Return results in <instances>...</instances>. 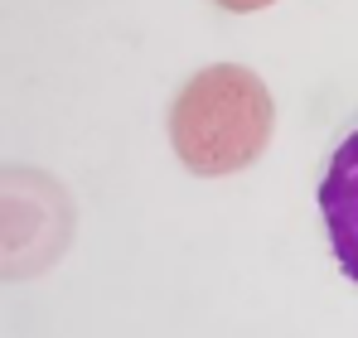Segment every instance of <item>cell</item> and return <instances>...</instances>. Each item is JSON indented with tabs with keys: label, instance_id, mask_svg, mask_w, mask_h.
Instances as JSON below:
<instances>
[{
	"label": "cell",
	"instance_id": "cell-1",
	"mask_svg": "<svg viewBox=\"0 0 358 338\" xmlns=\"http://www.w3.org/2000/svg\"><path fill=\"white\" fill-rule=\"evenodd\" d=\"M271 126L276 107L266 82L238 63H213L179 87L170 112V140L194 174H233L266 150Z\"/></svg>",
	"mask_w": 358,
	"mask_h": 338
},
{
	"label": "cell",
	"instance_id": "cell-2",
	"mask_svg": "<svg viewBox=\"0 0 358 338\" xmlns=\"http://www.w3.org/2000/svg\"><path fill=\"white\" fill-rule=\"evenodd\" d=\"M315 203H320V223H324L339 271L358 285V107L339 121V131L324 150Z\"/></svg>",
	"mask_w": 358,
	"mask_h": 338
},
{
	"label": "cell",
	"instance_id": "cell-3",
	"mask_svg": "<svg viewBox=\"0 0 358 338\" xmlns=\"http://www.w3.org/2000/svg\"><path fill=\"white\" fill-rule=\"evenodd\" d=\"M223 10H266V5H276V0H218Z\"/></svg>",
	"mask_w": 358,
	"mask_h": 338
}]
</instances>
